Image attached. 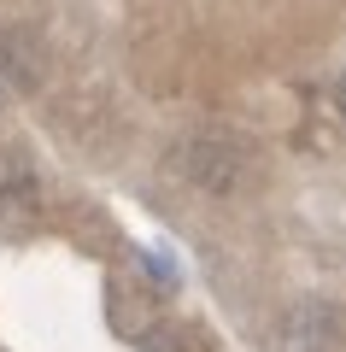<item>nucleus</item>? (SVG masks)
Masks as SVG:
<instances>
[{"label":"nucleus","instance_id":"f257e3e1","mask_svg":"<svg viewBox=\"0 0 346 352\" xmlns=\"http://www.w3.org/2000/svg\"><path fill=\"white\" fill-rule=\"evenodd\" d=\"M164 170H171L176 182H188V188H199V194H235L241 182H247V170H252V153L241 147L235 135L199 129V135L171 141Z\"/></svg>","mask_w":346,"mask_h":352},{"label":"nucleus","instance_id":"f03ea898","mask_svg":"<svg viewBox=\"0 0 346 352\" xmlns=\"http://www.w3.org/2000/svg\"><path fill=\"white\" fill-rule=\"evenodd\" d=\"M334 340H340V311L329 300H299L294 311H282L270 352H334Z\"/></svg>","mask_w":346,"mask_h":352},{"label":"nucleus","instance_id":"7ed1b4c3","mask_svg":"<svg viewBox=\"0 0 346 352\" xmlns=\"http://www.w3.org/2000/svg\"><path fill=\"white\" fill-rule=\"evenodd\" d=\"M0 65H6V76H12L18 88L41 82V53L30 47V36H18V30H0Z\"/></svg>","mask_w":346,"mask_h":352},{"label":"nucleus","instance_id":"20e7f679","mask_svg":"<svg viewBox=\"0 0 346 352\" xmlns=\"http://www.w3.org/2000/svg\"><path fill=\"white\" fill-rule=\"evenodd\" d=\"M334 106H340V118H346V76H340V88H334Z\"/></svg>","mask_w":346,"mask_h":352}]
</instances>
